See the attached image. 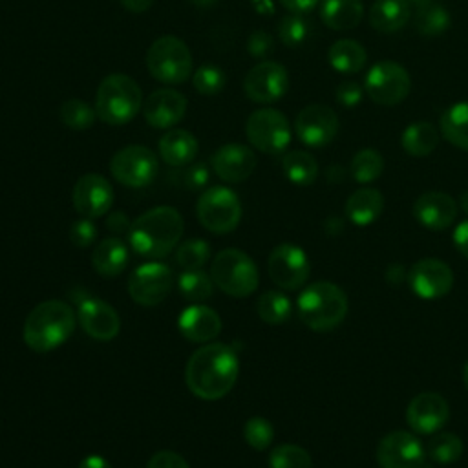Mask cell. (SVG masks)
Returning <instances> with one entry per match:
<instances>
[{
    "mask_svg": "<svg viewBox=\"0 0 468 468\" xmlns=\"http://www.w3.org/2000/svg\"><path fill=\"white\" fill-rule=\"evenodd\" d=\"M91 265L101 276H117L128 265V247L119 238H106L95 245Z\"/></svg>",
    "mask_w": 468,
    "mask_h": 468,
    "instance_id": "obj_29",
    "label": "cell"
},
{
    "mask_svg": "<svg viewBox=\"0 0 468 468\" xmlns=\"http://www.w3.org/2000/svg\"><path fill=\"white\" fill-rule=\"evenodd\" d=\"M426 450L410 431L395 430L384 435L377 446L380 468H424Z\"/></svg>",
    "mask_w": 468,
    "mask_h": 468,
    "instance_id": "obj_15",
    "label": "cell"
},
{
    "mask_svg": "<svg viewBox=\"0 0 468 468\" xmlns=\"http://www.w3.org/2000/svg\"><path fill=\"white\" fill-rule=\"evenodd\" d=\"M269 468H311V455L298 444H280L271 450Z\"/></svg>",
    "mask_w": 468,
    "mask_h": 468,
    "instance_id": "obj_41",
    "label": "cell"
},
{
    "mask_svg": "<svg viewBox=\"0 0 468 468\" xmlns=\"http://www.w3.org/2000/svg\"><path fill=\"white\" fill-rule=\"evenodd\" d=\"M208 256H210V245L201 238L188 239L181 243L176 250V261L185 271L201 269L208 261Z\"/></svg>",
    "mask_w": 468,
    "mask_h": 468,
    "instance_id": "obj_42",
    "label": "cell"
},
{
    "mask_svg": "<svg viewBox=\"0 0 468 468\" xmlns=\"http://www.w3.org/2000/svg\"><path fill=\"white\" fill-rule=\"evenodd\" d=\"M212 170L221 181L241 183L249 179L256 168L254 152L239 143L221 144L210 157Z\"/></svg>",
    "mask_w": 468,
    "mask_h": 468,
    "instance_id": "obj_22",
    "label": "cell"
},
{
    "mask_svg": "<svg viewBox=\"0 0 468 468\" xmlns=\"http://www.w3.org/2000/svg\"><path fill=\"white\" fill-rule=\"evenodd\" d=\"M256 313L265 324H283L292 313L291 300L280 291H267L256 302Z\"/></svg>",
    "mask_w": 468,
    "mask_h": 468,
    "instance_id": "obj_37",
    "label": "cell"
},
{
    "mask_svg": "<svg viewBox=\"0 0 468 468\" xmlns=\"http://www.w3.org/2000/svg\"><path fill=\"white\" fill-rule=\"evenodd\" d=\"M459 203H461V208L468 214V190H464L463 194H461V197H459Z\"/></svg>",
    "mask_w": 468,
    "mask_h": 468,
    "instance_id": "obj_56",
    "label": "cell"
},
{
    "mask_svg": "<svg viewBox=\"0 0 468 468\" xmlns=\"http://www.w3.org/2000/svg\"><path fill=\"white\" fill-rule=\"evenodd\" d=\"M79 468H112L110 463L101 455H88L80 461Z\"/></svg>",
    "mask_w": 468,
    "mask_h": 468,
    "instance_id": "obj_55",
    "label": "cell"
},
{
    "mask_svg": "<svg viewBox=\"0 0 468 468\" xmlns=\"http://www.w3.org/2000/svg\"><path fill=\"white\" fill-rule=\"evenodd\" d=\"M212 278L205 274L201 269H192V271H183L177 276V289L179 292L190 300V302H203L212 296Z\"/></svg>",
    "mask_w": 468,
    "mask_h": 468,
    "instance_id": "obj_38",
    "label": "cell"
},
{
    "mask_svg": "<svg viewBox=\"0 0 468 468\" xmlns=\"http://www.w3.org/2000/svg\"><path fill=\"white\" fill-rule=\"evenodd\" d=\"M384 208V196L377 188H358L346 201V216L356 227L371 225Z\"/></svg>",
    "mask_w": 468,
    "mask_h": 468,
    "instance_id": "obj_26",
    "label": "cell"
},
{
    "mask_svg": "<svg viewBox=\"0 0 468 468\" xmlns=\"http://www.w3.org/2000/svg\"><path fill=\"white\" fill-rule=\"evenodd\" d=\"M243 90L245 95L256 104L276 102L289 90V73L274 60H261L247 71Z\"/></svg>",
    "mask_w": 468,
    "mask_h": 468,
    "instance_id": "obj_13",
    "label": "cell"
},
{
    "mask_svg": "<svg viewBox=\"0 0 468 468\" xmlns=\"http://www.w3.org/2000/svg\"><path fill=\"white\" fill-rule=\"evenodd\" d=\"M271 280L287 291L300 289L309 278V260L303 249L292 243L276 245L267 260Z\"/></svg>",
    "mask_w": 468,
    "mask_h": 468,
    "instance_id": "obj_14",
    "label": "cell"
},
{
    "mask_svg": "<svg viewBox=\"0 0 468 468\" xmlns=\"http://www.w3.org/2000/svg\"><path fill=\"white\" fill-rule=\"evenodd\" d=\"M282 168L285 177L298 186L313 185L314 179L318 177V163L305 150L287 152L282 159Z\"/></svg>",
    "mask_w": 468,
    "mask_h": 468,
    "instance_id": "obj_33",
    "label": "cell"
},
{
    "mask_svg": "<svg viewBox=\"0 0 468 468\" xmlns=\"http://www.w3.org/2000/svg\"><path fill=\"white\" fill-rule=\"evenodd\" d=\"M364 16L362 0H322L320 18L333 31H349Z\"/></svg>",
    "mask_w": 468,
    "mask_h": 468,
    "instance_id": "obj_28",
    "label": "cell"
},
{
    "mask_svg": "<svg viewBox=\"0 0 468 468\" xmlns=\"http://www.w3.org/2000/svg\"><path fill=\"white\" fill-rule=\"evenodd\" d=\"M327 58L335 71L344 75H353L364 69L367 62V51L358 40L340 38L333 42V46L329 48Z\"/></svg>",
    "mask_w": 468,
    "mask_h": 468,
    "instance_id": "obj_30",
    "label": "cell"
},
{
    "mask_svg": "<svg viewBox=\"0 0 468 468\" xmlns=\"http://www.w3.org/2000/svg\"><path fill=\"white\" fill-rule=\"evenodd\" d=\"M113 203V188L101 174H84L73 186L75 210L90 219L104 216Z\"/></svg>",
    "mask_w": 468,
    "mask_h": 468,
    "instance_id": "obj_18",
    "label": "cell"
},
{
    "mask_svg": "<svg viewBox=\"0 0 468 468\" xmlns=\"http://www.w3.org/2000/svg\"><path fill=\"white\" fill-rule=\"evenodd\" d=\"M174 274L172 269L159 261H148L133 269L128 278V292L132 300L139 305H157L161 303L172 289Z\"/></svg>",
    "mask_w": 468,
    "mask_h": 468,
    "instance_id": "obj_12",
    "label": "cell"
},
{
    "mask_svg": "<svg viewBox=\"0 0 468 468\" xmlns=\"http://www.w3.org/2000/svg\"><path fill=\"white\" fill-rule=\"evenodd\" d=\"M159 155L170 166H185L197 155V139L188 130H168L159 139Z\"/></svg>",
    "mask_w": 468,
    "mask_h": 468,
    "instance_id": "obj_25",
    "label": "cell"
},
{
    "mask_svg": "<svg viewBox=\"0 0 468 468\" xmlns=\"http://www.w3.org/2000/svg\"><path fill=\"white\" fill-rule=\"evenodd\" d=\"M146 468H190V466L179 453L170 450H161L150 457Z\"/></svg>",
    "mask_w": 468,
    "mask_h": 468,
    "instance_id": "obj_48",
    "label": "cell"
},
{
    "mask_svg": "<svg viewBox=\"0 0 468 468\" xmlns=\"http://www.w3.org/2000/svg\"><path fill=\"white\" fill-rule=\"evenodd\" d=\"M106 227L117 234H122V232H130V227H132V221L128 219V216L124 212H112L108 218H106Z\"/></svg>",
    "mask_w": 468,
    "mask_h": 468,
    "instance_id": "obj_51",
    "label": "cell"
},
{
    "mask_svg": "<svg viewBox=\"0 0 468 468\" xmlns=\"http://www.w3.org/2000/svg\"><path fill=\"white\" fill-rule=\"evenodd\" d=\"M210 278L214 285L234 298L252 294L260 282L256 263L239 249L219 250L212 260Z\"/></svg>",
    "mask_w": 468,
    "mask_h": 468,
    "instance_id": "obj_6",
    "label": "cell"
},
{
    "mask_svg": "<svg viewBox=\"0 0 468 468\" xmlns=\"http://www.w3.org/2000/svg\"><path fill=\"white\" fill-rule=\"evenodd\" d=\"M183 229V218L177 208L168 205L154 207L132 221L130 245L143 258H165L179 243Z\"/></svg>",
    "mask_w": 468,
    "mask_h": 468,
    "instance_id": "obj_2",
    "label": "cell"
},
{
    "mask_svg": "<svg viewBox=\"0 0 468 468\" xmlns=\"http://www.w3.org/2000/svg\"><path fill=\"white\" fill-rule=\"evenodd\" d=\"M75 329V313L62 300H46L31 309L24 322V342L37 353L62 346Z\"/></svg>",
    "mask_w": 468,
    "mask_h": 468,
    "instance_id": "obj_3",
    "label": "cell"
},
{
    "mask_svg": "<svg viewBox=\"0 0 468 468\" xmlns=\"http://www.w3.org/2000/svg\"><path fill=\"white\" fill-rule=\"evenodd\" d=\"M349 172H351V177L360 185L373 183L384 172V157L375 148H362L353 155Z\"/></svg>",
    "mask_w": 468,
    "mask_h": 468,
    "instance_id": "obj_35",
    "label": "cell"
},
{
    "mask_svg": "<svg viewBox=\"0 0 468 468\" xmlns=\"http://www.w3.org/2000/svg\"><path fill=\"white\" fill-rule=\"evenodd\" d=\"M97 112L91 104H88L82 99H68L60 106V121L66 124L69 130H88L95 122Z\"/></svg>",
    "mask_w": 468,
    "mask_h": 468,
    "instance_id": "obj_39",
    "label": "cell"
},
{
    "mask_svg": "<svg viewBox=\"0 0 468 468\" xmlns=\"http://www.w3.org/2000/svg\"><path fill=\"white\" fill-rule=\"evenodd\" d=\"M177 329L186 340L205 344L219 335L221 318L212 307L194 303L179 313Z\"/></svg>",
    "mask_w": 468,
    "mask_h": 468,
    "instance_id": "obj_24",
    "label": "cell"
},
{
    "mask_svg": "<svg viewBox=\"0 0 468 468\" xmlns=\"http://www.w3.org/2000/svg\"><path fill=\"white\" fill-rule=\"evenodd\" d=\"M338 117L325 104H309L294 119L298 139L309 148L327 146L338 133Z\"/></svg>",
    "mask_w": 468,
    "mask_h": 468,
    "instance_id": "obj_16",
    "label": "cell"
},
{
    "mask_svg": "<svg viewBox=\"0 0 468 468\" xmlns=\"http://www.w3.org/2000/svg\"><path fill=\"white\" fill-rule=\"evenodd\" d=\"M194 5H197V7H210V5H214L218 0H190Z\"/></svg>",
    "mask_w": 468,
    "mask_h": 468,
    "instance_id": "obj_57",
    "label": "cell"
},
{
    "mask_svg": "<svg viewBox=\"0 0 468 468\" xmlns=\"http://www.w3.org/2000/svg\"><path fill=\"white\" fill-rule=\"evenodd\" d=\"M452 239H453L455 249H457L464 258H468V218H466L464 221H461V223L455 227V230H453V234H452Z\"/></svg>",
    "mask_w": 468,
    "mask_h": 468,
    "instance_id": "obj_50",
    "label": "cell"
},
{
    "mask_svg": "<svg viewBox=\"0 0 468 468\" xmlns=\"http://www.w3.org/2000/svg\"><path fill=\"white\" fill-rule=\"evenodd\" d=\"M335 99L344 108H356L364 99V88L355 80H344L336 86Z\"/></svg>",
    "mask_w": 468,
    "mask_h": 468,
    "instance_id": "obj_46",
    "label": "cell"
},
{
    "mask_svg": "<svg viewBox=\"0 0 468 468\" xmlns=\"http://www.w3.org/2000/svg\"><path fill=\"white\" fill-rule=\"evenodd\" d=\"M300 320L316 333L333 331L347 314V296L333 282H314L307 285L296 302Z\"/></svg>",
    "mask_w": 468,
    "mask_h": 468,
    "instance_id": "obj_4",
    "label": "cell"
},
{
    "mask_svg": "<svg viewBox=\"0 0 468 468\" xmlns=\"http://www.w3.org/2000/svg\"><path fill=\"white\" fill-rule=\"evenodd\" d=\"M452 24L450 13L444 5L431 2L422 7H417L415 13V29L422 37H437L442 35Z\"/></svg>",
    "mask_w": 468,
    "mask_h": 468,
    "instance_id": "obj_34",
    "label": "cell"
},
{
    "mask_svg": "<svg viewBox=\"0 0 468 468\" xmlns=\"http://www.w3.org/2000/svg\"><path fill=\"white\" fill-rule=\"evenodd\" d=\"M426 453L437 464L457 463L463 455V441L452 431H437L426 444Z\"/></svg>",
    "mask_w": 468,
    "mask_h": 468,
    "instance_id": "obj_36",
    "label": "cell"
},
{
    "mask_svg": "<svg viewBox=\"0 0 468 468\" xmlns=\"http://www.w3.org/2000/svg\"><path fill=\"white\" fill-rule=\"evenodd\" d=\"M77 318L84 333L101 342L115 338L121 329V318L117 311L101 298L88 296L79 302Z\"/></svg>",
    "mask_w": 468,
    "mask_h": 468,
    "instance_id": "obj_20",
    "label": "cell"
},
{
    "mask_svg": "<svg viewBox=\"0 0 468 468\" xmlns=\"http://www.w3.org/2000/svg\"><path fill=\"white\" fill-rule=\"evenodd\" d=\"M289 13H296V15H307L311 13L320 0H278Z\"/></svg>",
    "mask_w": 468,
    "mask_h": 468,
    "instance_id": "obj_52",
    "label": "cell"
},
{
    "mask_svg": "<svg viewBox=\"0 0 468 468\" xmlns=\"http://www.w3.org/2000/svg\"><path fill=\"white\" fill-rule=\"evenodd\" d=\"M272 48H274L272 37L267 31H261V29L250 33V37L247 40V49L256 58H265L272 51Z\"/></svg>",
    "mask_w": 468,
    "mask_h": 468,
    "instance_id": "obj_47",
    "label": "cell"
},
{
    "mask_svg": "<svg viewBox=\"0 0 468 468\" xmlns=\"http://www.w3.org/2000/svg\"><path fill=\"white\" fill-rule=\"evenodd\" d=\"M450 417V406L446 399L433 391H424L413 397L406 408V420L417 433H437Z\"/></svg>",
    "mask_w": 468,
    "mask_h": 468,
    "instance_id": "obj_19",
    "label": "cell"
},
{
    "mask_svg": "<svg viewBox=\"0 0 468 468\" xmlns=\"http://www.w3.org/2000/svg\"><path fill=\"white\" fill-rule=\"evenodd\" d=\"M411 90V79L404 66L393 60H380L373 64L364 79V91L380 106L400 104Z\"/></svg>",
    "mask_w": 468,
    "mask_h": 468,
    "instance_id": "obj_9",
    "label": "cell"
},
{
    "mask_svg": "<svg viewBox=\"0 0 468 468\" xmlns=\"http://www.w3.org/2000/svg\"><path fill=\"white\" fill-rule=\"evenodd\" d=\"M95 238H97V229L90 218L77 219L69 229V239L79 249L90 247L95 241Z\"/></svg>",
    "mask_w": 468,
    "mask_h": 468,
    "instance_id": "obj_45",
    "label": "cell"
},
{
    "mask_svg": "<svg viewBox=\"0 0 468 468\" xmlns=\"http://www.w3.org/2000/svg\"><path fill=\"white\" fill-rule=\"evenodd\" d=\"M442 137L459 150L468 152V101L448 106L441 115Z\"/></svg>",
    "mask_w": 468,
    "mask_h": 468,
    "instance_id": "obj_31",
    "label": "cell"
},
{
    "mask_svg": "<svg viewBox=\"0 0 468 468\" xmlns=\"http://www.w3.org/2000/svg\"><path fill=\"white\" fill-rule=\"evenodd\" d=\"M249 143L263 154H282L291 143V124L276 108H260L252 112L245 122Z\"/></svg>",
    "mask_w": 468,
    "mask_h": 468,
    "instance_id": "obj_10",
    "label": "cell"
},
{
    "mask_svg": "<svg viewBox=\"0 0 468 468\" xmlns=\"http://www.w3.org/2000/svg\"><path fill=\"white\" fill-rule=\"evenodd\" d=\"M311 22L303 15L289 13L280 18L278 22V37L287 48H298L302 46L309 35H311Z\"/></svg>",
    "mask_w": 468,
    "mask_h": 468,
    "instance_id": "obj_40",
    "label": "cell"
},
{
    "mask_svg": "<svg viewBox=\"0 0 468 468\" xmlns=\"http://www.w3.org/2000/svg\"><path fill=\"white\" fill-rule=\"evenodd\" d=\"M410 5H415V7H422L426 4H431L433 0H406Z\"/></svg>",
    "mask_w": 468,
    "mask_h": 468,
    "instance_id": "obj_58",
    "label": "cell"
},
{
    "mask_svg": "<svg viewBox=\"0 0 468 468\" xmlns=\"http://www.w3.org/2000/svg\"><path fill=\"white\" fill-rule=\"evenodd\" d=\"M402 150L411 157H426L439 144V132L428 121H419L404 128L400 137Z\"/></svg>",
    "mask_w": 468,
    "mask_h": 468,
    "instance_id": "obj_32",
    "label": "cell"
},
{
    "mask_svg": "<svg viewBox=\"0 0 468 468\" xmlns=\"http://www.w3.org/2000/svg\"><path fill=\"white\" fill-rule=\"evenodd\" d=\"M411 16V5L406 0H375L369 7V24L380 33L400 31Z\"/></svg>",
    "mask_w": 468,
    "mask_h": 468,
    "instance_id": "obj_27",
    "label": "cell"
},
{
    "mask_svg": "<svg viewBox=\"0 0 468 468\" xmlns=\"http://www.w3.org/2000/svg\"><path fill=\"white\" fill-rule=\"evenodd\" d=\"M463 382H464V388H466V391H468V362H466L464 367H463Z\"/></svg>",
    "mask_w": 468,
    "mask_h": 468,
    "instance_id": "obj_59",
    "label": "cell"
},
{
    "mask_svg": "<svg viewBox=\"0 0 468 468\" xmlns=\"http://www.w3.org/2000/svg\"><path fill=\"white\" fill-rule=\"evenodd\" d=\"M413 216L428 230H444L457 218V203L446 192L430 190L415 199Z\"/></svg>",
    "mask_w": 468,
    "mask_h": 468,
    "instance_id": "obj_23",
    "label": "cell"
},
{
    "mask_svg": "<svg viewBox=\"0 0 468 468\" xmlns=\"http://www.w3.org/2000/svg\"><path fill=\"white\" fill-rule=\"evenodd\" d=\"M196 216L199 223L214 234L232 232L241 219L239 197L227 186H210L199 196Z\"/></svg>",
    "mask_w": 468,
    "mask_h": 468,
    "instance_id": "obj_8",
    "label": "cell"
},
{
    "mask_svg": "<svg viewBox=\"0 0 468 468\" xmlns=\"http://www.w3.org/2000/svg\"><path fill=\"white\" fill-rule=\"evenodd\" d=\"M159 163L155 154L143 144H130L113 154L110 161L112 176L124 186L141 188L154 181Z\"/></svg>",
    "mask_w": 468,
    "mask_h": 468,
    "instance_id": "obj_11",
    "label": "cell"
},
{
    "mask_svg": "<svg viewBox=\"0 0 468 468\" xmlns=\"http://www.w3.org/2000/svg\"><path fill=\"white\" fill-rule=\"evenodd\" d=\"M411 291L422 300H437L453 287V272L448 263L437 258H422L408 271Z\"/></svg>",
    "mask_w": 468,
    "mask_h": 468,
    "instance_id": "obj_17",
    "label": "cell"
},
{
    "mask_svg": "<svg viewBox=\"0 0 468 468\" xmlns=\"http://www.w3.org/2000/svg\"><path fill=\"white\" fill-rule=\"evenodd\" d=\"M186 113V99L172 88L152 91L143 102L144 121L157 130H168L177 124Z\"/></svg>",
    "mask_w": 468,
    "mask_h": 468,
    "instance_id": "obj_21",
    "label": "cell"
},
{
    "mask_svg": "<svg viewBox=\"0 0 468 468\" xmlns=\"http://www.w3.org/2000/svg\"><path fill=\"white\" fill-rule=\"evenodd\" d=\"M239 360L232 346L212 342L197 347L185 369L188 389L203 400H218L225 397L236 384Z\"/></svg>",
    "mask_w": 468,
    "mask_h": 468,
    "instance_id": "obj_1",
    "label": "cell"
},
{
    "mask_svg": "<svg viewBox=\"0 0 468 468\" xmlns=\"http://www.w3.org/2000/svg\"><path fill=\"white\" fill-rule=\"evenodd\" d=\"M243 437L250 448L261 452L271 446L274 439V428L263 417H250L243 426Z\"/></svg>",
    "mask_w": 468,
    "mask_h": 468,
    "instance_id": "obj_44",
    "label": "cell"
},
{
    "mask_svg": "<svg viewBox=\"0 0 468 468\" xmlns=\"http://www.w3.org/2000/svg\"><path fill=\"white\" fill-rule=\"evenodd\" d=\"M408 278V272L404 271V267L400 263H395V265H389L388 271H386V280L391 283V285H400L402 280Z\"/></svg>",
    "mask_w": 468,
    "mask_h": 468,
    "instance_id": "obj_53",
    "label": "cell"
},
{
    "mask_svg": "<svg viewBox=\"0 0 468 468\" xmlns=\"http://www.w3.org/2000/svg\"><path fill=\"white\" fill-rule=\"evenodd\" d=\"M119 2L130 13H144L154 4V0H119Z\"/></svg>",
    "mask_w": 468,
    "mask_h": 468,
    "instance_id": "obj_54",
    "label": "cell"
},
{
    "mask_svg": "<svg viewBox=\"0 0 468 468\" xmlns=\"http://www.w3.org/2000/svg\"><path fill=\"white\" fill-rule=\"evenodd\" d=\"M183 185L190 190H196V188H203L208 181V170L203 163H197V165H192L188 166L185 172H183V177H181Z\"/></svg>",
    "mask_w": 468,
    "mask_h": 468,
    "instance_id": "obj_49",
    "label": "cell"
},
{
    "mask_svg": "<svg viewBox=\"0 0 468 468\" xmlns=\"http://www.w3.org/2000/svg\"><path fill=\"white\" fill-rule=\"evenodd\" d=\"M146 66L150 75L159 82L181 84L192 75L194 64L188 46L174 35H165L148 48Z\"/></svg>",
    "mask_w": 468,
    "mask_h": 468,
    "instance_id": "obj_7",
    "label": "cell"
},
{
    "mask_svg": "<svg viewBox=\"0 0 468 468\" xmlns=\"http://www.w3.org/2000/svg\"><path fill=\"white\" fill-rule=\"evenodd\" d=\"M143 108V93L139 84L124 73H110L104 77L95 93L97 117L113 126L130 122Z\"/></svg>",
    "mask_w": 468,
    "mask_h": 468,
    "instance_id": "obj_5",
    "label": "cell"
},
{
    "mask_svg": "<svg viewBox=\"0 0 468 468\" xmlns=\"http://www.w3.org/2000/svg\"><path fill=\"white\" fill-rule=\"evenodd\" d=\"M192 84L201 95H216L225 88L227 77L219 66L203 64L192 73Z\"/></svg>",
    "mask_w": 468,
    "mask_h": 468,
    "instance_id": "obj_43",
    "label": "cell"
}]
</instances>
